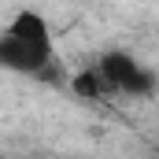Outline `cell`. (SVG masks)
<instances>
[{
  "label": "cell",
  "mask_w": 159,
  "mask_h": 159,
  "mask_svg": "<svg viewBox=\"0 0 159 159\" xmlns=\"http://www.w3.org/2000/svg\"><path fill=\"white\" fill-rule=\"evenodd\" d=\"M100 74H104V85L111 93H122V96H148L156 89V78L148 67H141L129 52H107L100 63Z\"/></svg>",
  "instance_id": "cell-1"
},
{
  "label": "cell",
  "mask_w": 159,
  "mask_h": 159,
  "mask_svg": "<svg viewBox=\"0 0 159 159\" xmlns=\"http://www.w3.org/2000/svg\"><path fill=\"white\" fill-rule=\"evenodd\" d=\"M52 63V52H41L26 41L11 37V34H0V67L4 70H15V74H37Z\"/></svg>",
  "instance_id": "cell-2"
},
{
  "label": "cell",
  "mask_w": 159,
  "mask_h": 159,
  "mask_svg": "<svg viewBox=\"0 0 159 159\" xmlns=\"http://www.w3.org/2000/svg\"><path fill=\"white\" fill-rule=\"evenodd\" d=\"M4 34L26 41V44H34L41 52H52V26H48V19H44L41 11H34V7H19V11L11 15V22H7Z\"/></svg>",
  "instance_id": "cell-3"
},
{
  "label": "cell",
  "mask_w": 159,
  "mask_h": 159,
  "mask_svg": "<svg viewBox=\"0 0 159 159\" xmlns=\"http://www.w3.org/2000/svg\"><path fill=\"white\" fill-rule=\"evenodd\" d=\"M70 93L78 96V100H100L104 93H107V85H104V74H100V67H85L78 70L74 78H70Z\"/></svg>",
  "instance_id": "cell-4"
}]
</instances>
